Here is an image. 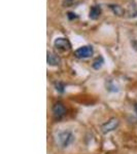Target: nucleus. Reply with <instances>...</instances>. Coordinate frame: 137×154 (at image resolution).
I'll return each mask as SVG.
<instances>
[{
	"instance_id": "1a4fd4ad",
	"label": "nucleus",
	"mask_w": 137,
	"mask_h": 154,
	"mask_svg": "<svg viewBox=\"0 0 137 154\" xmlns=\"http://www.w3.org/2000/svg\"><path fill=\"white\" fill-rule=\"evenodd\" d=\"M110 8L113 9V11L118 16H122L123 14V9L121 8V6L119 5H110Z\"/></svg>"
},
{
	"instance_id": "7ed1b4c3",
	"label": "nucleus",
	"mask_w": 137,
	"mask_h": 154,
	"mask_svg": "<svg viewBox=\"0 0 137 154\" xmlns=\"http://www.w3.org/2000/svg\"><path fill=\"white\" fill-rule=\"evenodd\" d=\"M54 45L58 51H67L71 48V44H70V42L68 41V39L63 38V37L57 38L54 42Z\"/></svg>"
},
{
	"instance_id": "39448f33",
	"label": "nucleus",
	"mask_w": 137,
	"mask_h": 154,
	"mask_svg": "<svg viewBox=\"0 0 137 154\" xmlns=\"http://www.w3.org/2000/svg\"><path fill=\"white\" fill-rule=\"evenodd\" d=\"M53 114L56 119H61L66 114V108L61 102L56 103L53 107Z\"/></svg>"
},
{
	"instance_id": "9b49d317",
	"label": "nucleus",
	"mask_w": 137,
	"mask_h": 154,
	"mask_svg": "<svg viewBox=\"0 0 137 154\" xmlns=\"http://www.w3.org/2000/svg\"><path fill=\"white\" fill-rule=\"evenodd\" d=\"M72 14H72V12H69V14H68V18L69 19H73V18H76V16H75V14H74V16H72Z\"/></svg>"
},
{
	"instance_id": "f8f14e48",
	"label": "nucleus",
	"mask_w": 137,
	"mask_h": 154,
	"mask_svg": "<svg viewBox=\"0 0 137 154\" xmlns=\"http://www.w3.org/2000/svg\"><path fill=\"white\" fill-rule=\"evenodd\" d=\"M134 108H135V111H136V113H137V104H135V107H134Z\"/></svg>"
},
{
	"instance_id": "20e7f679",
	"label": "nucleus",
	"mask_w": 137,
	"mask_h": 154,
	"mask_svg": "<svg viewBox=\"0 0 137 154\" xmlns=\"http://www.w3.org/2000/svg\"><path fill=\"white\" fill-rule=\"evenodd\" d=\"M119 126V120L116 118H110L108 121H106L105 123H103L101 126V131L103 134H107L110 133L116 130Z\"/></svg>"
},
{
	"instance_id": "f03ea898",
	"label": "nucleus",
	"mask_w": 137,
	"mask_h": 154,
	"mask_svg": "<svg viewBox=\"0 0 137 154\" xmlns=\"http://www.w3.org/2000/svg\"><path fill=\"white\" fill-rule=\"evenodd\" d=\"M94 54V49L91 45H84L74 51V56L78 59H88Z\"/></svg>"
},
{
	"instance_id": "f257e3e1",
	"label": "nucleus",
	"mask_w": 137,
	"mask_h": 154,
	"mask_svg": "<svg viewBox=\"0 0 137 154\" xmlns=\"http://www.w3.org/2000/svg\"><path fill=\"white\" fill-rule=\"evenodd\" d=\"M58 141L61 147L66 148V147H68L69 145H71L72 142L74 141V136L72 135L71 131H62V133H60L58 135Z\"/></svg>"
},
{
	"instance_id": "9d476101",
	"label": "nucleus",
	"mask_w": 137,
	"mask_h": 154,
	"mask_svg": "<svg viewBox=\"0 0 137 154\" xmlns=\"http://www.w3.org/2000/svg\"><path fill=\"white\" fill-rule=\"evenodd\" d=\"M56 89L57 91H59L60 93H63L64 91V84L61 83V82L56 83Z\"/></svg>"
},
{
	"instance_id": "0eeeda50",
	"label": "nucleus",
	"mask_w": 137,
	"mask_h": 154,
	"mask_svg": "<svg viewBox=\"0 0 137 154\" xmlns=\"http://www.w3.org/2000/svg\"><path fill=\"white\" fill-rule=\"evenodd\" d=\"M101 16V7L99 5H94L91 7L89 12V17L92 20H97Z\"/></svg>"
},
{
	"instance_id": "6e6552de",
	"label": "nucleus",
	"mask_w": 137,
	"mask_h": 154,
	"mask_svg": "<svg viewBox=\"0 0 137 154\" xmlns=\"http://www.w3.org/2000/svg\"><path fill=\"white\" fill-rule=\"evenodd\" d=\"M102 64H103V59H102V57H99V58H97L95 61H94L93 67L95 69H99V68H101Z\"/></svg>"
},
{
	"instance_id": "423d86ee",
	"label": "nucleus",
	"mask_w": 137,
	"mask_h": 154,
	"mask_svg": "<svg viewBox=\"0 0 137 154\" xmlns=\"http://www.w3.org/2000/svg\"><path fill=\"white\" fill-rule=\"evenodd\" d=\"M46 61H48V64L49 66H58L61 62V60L57 54H55L53 53H49L48 51V58H46Z\"/></svg>"
}]
</instances>
